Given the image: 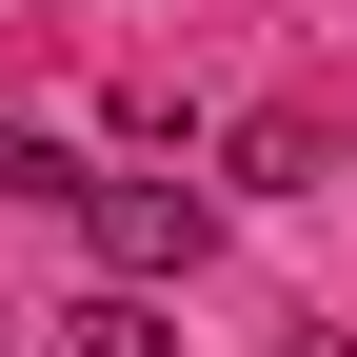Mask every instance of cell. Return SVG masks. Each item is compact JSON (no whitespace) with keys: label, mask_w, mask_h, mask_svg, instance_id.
Wrapping results in <instances>:
<instances>
[{"label":"cell","mask_w":357,"mask_h":357,"mask_svg":"<svg viewBox=\"0 0 357 357\" xmlns=\"http://www.w3.org/2000/svg\"><path fill=\"white\" fill-rule=\"evenodd\" d=\"M40 357H178V318H159V278H119V298H79Z\"/></svg>","instance_id":"obj_2"},{"label":"cell","mask_w":357,"mask_h":357,"mask_svg":"<svg viewBox=\"0 0 357 357\" xmlns=\"http://www.w3.org/2000/svg\"><path fill=\"white\" fill-rule=\"evenodd\" d=\"M60 218H79V238L119 258V278H159V298L199 278V238H218V199H199V178H79Z\"/></svg>","instance_id":"obj_1"}]
</instances>
